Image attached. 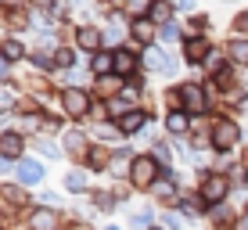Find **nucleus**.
Listing matches in <instances>:
<instances>
[{
    "label": "nucleus",
    "instance_id": "obj_18",
    "mask_svg": "<svg viewBox=\"0 0 248 230\" xmlns=\"http://www.w3.org/2000/svg\"><path fill=\"white\" fill-rule=\"evenodd\" d=\"M4 54H7V58H22V44H15V40H11V44L4 47Z\"/></svg>",
    "mask_w": 248,
    "mask_h": 230
},
{
    "label": "nucleus",
    "instance_id": "obj_21",
    "mask_svg": "<svg viewBox=\"0 0 248 230\" xmlns=\"http://www.w3.org/2000/svg\"><path fill=\"white\" fill-rule=\"evenodd\" d=\"M241 230H248V216H245V219H241Z\"/></svg>",
    "mask_w": 248,
    "mask_h": 230
},
{
    "label": "nucleus",
    "instance_id": "obj_17",
    "mask_svg": "<svg viewBox=\"0 0 248 230\" xmlns=\"http://www.w3.org/2000/svg\"><path fill=\"white\" fill-rule=\"evenodd\" d=\"M83 184H87V180H83L79 173H72V176H68V180H65V187H68V191H79Z\"/></svg>",
    "mask_w": 248,
    "mask_h": 230
},
{
    "label": "nucleus",
    "instance_id": "obj_1",
    "mask_svg": "<svg viewBox=\"0 0 248 230\" xmlns=\"http://www.w3.org/2000/svg\"><path fill=\"white\" fill-rule=\"evenodd\" d=\"M151 173H155V158H137L133 162V184H151Z\"/></svg>",
    "mask_w": 248,
    "mask_h": 230
},
{
    "label": "nucleus",
    "instance_id": "obj_9",
    "mask_svg": "<svg viewBox=\"0 0 248 230\" xmlns=\"http://www.w3.org/2000/svg\"><path fill=\"white\" fill-rule=\"evenodd\" d=\"M140 112H130V115H123V130H140Z\"/></svg>",
    "mask_w": 248,
    "mask_h": 230
},
{
    "label": "nucleus",
    "instance_id": "obj_7",
    "mask_svg": "<svg viewBox=\"0 0 248 230\" xmlns=\"http://www.w3.org/2000/svg\"><path fill=\"white\" fill-rule=\"evenodd\" d=\"M32 227H36V230H54L58 216H54V212H36V216H32Z\"/></svg>",
    "mask_w": 248,
    "mask_h": 230
},
{
    "label": "nucleus",
    "instance_id": "obj_16",
    "mask_svg": "<svg viewBox=\"0 0 248 230\" xmlns=\"http://www.w3.org/2000/svg\"><path fill=\"white\" fill-rule=\"evenodd\" d=\"M115 58H119V61H115V69H119V72L133 69V58H130V54H115Z\"/></svg>",
    "mask_w": 248,
    "mask_h": 230
},
{
    "label": "nucleus",
    "instance_id": "obj_15",
    "mask_svg": "<svg viewBox=\"0 0 248 230\" xmlns=\"http://www.w3.org/2000/svg\"><path fill=\"white\" fill-rule=\"evenodd\" d=\"M93 69H97V72H108V69H112V58H108V54H97V61H93Z\"/></svg>",
    "mask_w": 248,
    "mask_h": 230
},
{
    "label": "nucleus",
    "instance_id": "obj_22",
    "mask_svg": "<svg viewBox=\"0 0 248 230\" xmlns=\"http://www.w3.org/2000/svg\"><path fill=\"white\" fill-rule=\"evenodd\" d=\"M155 230H158V227H155Z\"/></svg>",
    "mask_w": 248,
    "mask_h": 230
},
{
    "label": "nucleus",
    "instance_id": "obj_8",
    "mask_svg": "<svg viewBox=\"0 0 248 230\" xmlns=\"http://www.w3.org/2000/svg\"><path fill=\"white\" fill-rule=\"evenodd\" d=\"M184 101L194 108V112H198V108L205 105V97H202V90H198V87H187V90H184Z\"/></svg>",
    "mask_w": 248,
    "mask_h": 230
},
{
    "label": "nucleus",
    "instance_id": "obj_23",
    "mask_svg": "<svg viewBox=\"0 0 248 230\" xmlns=\"http://www.w3.org/2000/svg\"><path fill=\"white\" fill-rule=\"evenodd\" d=\"M112 230H115V227H112Z\"/></svg>",
    "mask_w": 248,
    "mask_h": 230
},
{
    "label": "nucleus",
    "instance_id": "obj_13",
    "mask_svg": "<svg viewBox=\"0 0 248 230\" xmlns=\"http://www.w3.org/2000/svg\"><path fill=\"white\" fill-rule=\"evenodd\" d=\"M187 54H191V61H198V58L205 54V44H202V40H194V44H187Z\"/></svg>",
    "mask_w": 248,
    "mask_h": 230
},
{
    "label": "nucleus",
    "instance_id": "obj_4",
    "mask_svg": "<svg viewBox=\"0 0 248 230\" xmlns=\"http://www.w3.org/2000/svg\"><path fill=\"white\" fill-rule=\"evenodd\" d=\"M40 176H44V169H40L36 162H22V166H18V180L22 184H36Z\"/></svg>",
    "mask_w": 248,
    "mask_h": 230
},
{
    "label": "nucleus",
    "instance_id": "obj_11",
    "mask_svg": "<svg viewBox=\"0 0 248 230\" xmlns=\"http://www.w3.org/2000/svg\"><path fill=\"white\" fill-rule=\"evenodd\" d=\"M155 194H158V198H173V194H176V187L169 184V180H162V184H155Z\"/></svg>",
    "mask_w": 248,
    "mask_h": 230
},
{
    "label": "nucleus",
    "instance_id": "obj_12",
    "mask_svg": "<svg viewBox=\"0 0 248 230\" xmlns=\"http://www.w3.org/2000/svg\"><path fill=\"white\" fill-rule=\"evenodd\" d=\"M169 130H173V133H184V130H187V119H184V115H169Z\"/></svg>",
    "mask_w": 248,
    "mask_h": 230
},
{
    "label": "nucleus",
    "instance_id": "obj_19",
    "mask_svg": "<svg viewBox=\"0 0 248 230\" xmlns=\"http://www.w3.org/2000/svg\"><path fill=\"white\" fill-rule=\"evenodd\" d=\"M151 15H155V18H169V7H166V4H158V7H155Z\"/></svg>",
    "mask_w": 248,
    "mask_h": 230
},
{
    "label": "nucleus",
    "instance_id": "obj_6",
    "mask_svg": "<svg viewBox=\"0 0 248 230\" xmlns=\"http://www.w3.org/2000/svg\"><path fill=\"white\" fill-rule=\"evenodd\" d=\"M18 151H22V137H15V133L0 137V155H18Z\"/></svg>",
    "mask_w": 248,
    "mask_h": 230
},
{
    "label": "nucleus",
    "instance_id": "obj_3",
    "mask_svg": "<svg viewBox=\"0 0 248 230\" xmlns=\"http://www.w3.org/2000/svg\"><path fill=\"white\" fill-rule=\"evenodd\" d=\"M205 198H209V201H219V198H223V194H227V180H223V176H212V180H205Z\"/></svg>",
    "mask_w": 248,
    "mask_h": 230
},
{
    "label": "nucleus",
    "instance_id": "obj_10",
    "mask_svg": "<svg viewBox=\"0 0 248 230\" xmlns=\"http://www.w3.org/2000/svg\"><path fill=\"white\" fill-rule=\"evenodd\" d=\"M97 40H101V36H97L93 29H83V32H79V44H83V47H90V50L97 47Z\"/></svg>",
    "mask_w": 248,
    "mask_h": 230
},
{
    "label": "nucleus",
    "instance_id": "obj_20",
    "mask_svg": "<svg viewBox=\"0 0 248 230\" xmlns=\"http://www.w3.org/2000/svg\"><path fill=\"white\" fill-rule=\"evenodd\" d=\"M7 76V61H4V54H0V79Z\"/></svg>",
    "mask_w": 248,
    "mask_h": 230
},
{
    "label": "nucleus",
    "instance_id": "obj_14",
    "mask_svg": "<svg viewBox=\"0 0 248 230\" xmlns=\"http://www.w3.org/2000/svg\"><path fill=\"white\" fill-rule=\"evenodd\" d=\"M230 54L241 58V61H248V44H230Z\"/></svg>",
    "mask_w": 248,
    "mask_h": 230
},
{
    "label": "nucleus",
    "instance_id": "obj_2",
    "mask_svg": "<svg viewBox=\"0 0 248 230\" xmlns=\"http://www.w3.org/2000/svg\"><path fill=\"white\" fill-rule=\"evenodd\" d=\"M216 144L219 148H234L237 144V126L234 123H219L216 126Z\"/></svg>",
    "mask_w": 248,
    "mask_h": 230
},
{
    "label": "nucleus",
    "instance_id": "obj_5",
    "mask_svg": "<svg viewBox=\"0 0 248 230\" xmlns=\"http://www.w3.org/2000/svg\"><path fill=\"white\" fill-rule=\"evenodd\" d=\"M65 105H68V112H72V115H83V112H87V97H83L79 90H68V93H65Z\"/></svg>",
    "mask_w": 248,
    "mask_h": 230
}]
</instances>
